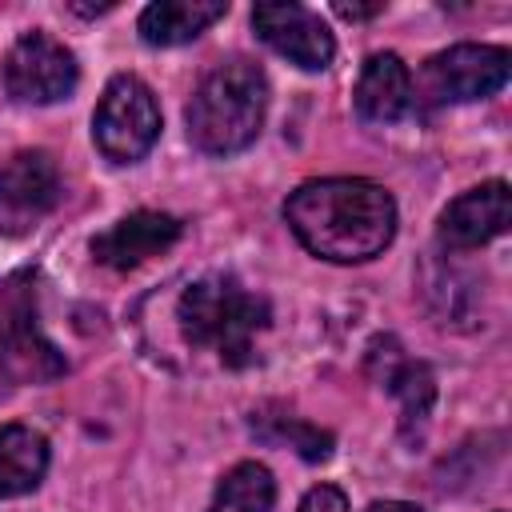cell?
<instances>
[{
	"label": "cell",
	"mask_w": 512,
	"mask_h": 512,
	"mask_svg": "<svg viewBox=\"0 0 512 512\" xmlns=\"http://www.w3.org/2000/svg\"><path fill=\"white\" fill-rule=\"evenodd\" d=\"M176 320L192 348H212L220 364L248 368L256 360V336L272 324V304L232 272H208L180 292Z\"/></svg>",
	"instance_id": "2"
},
{
	"label": "cell",
	"mask_w": 512,
	"mask_h": 512,
	"mask_svg": "<svg viewBox=\"0 0 512 512\" xmlns=\"http://www.w3.org/2000/svg\"><path fill=\"white\" fill-rule=\"evenodd\" d=\"M224 0H156L140 12V40L152 48H176L208 32L216 20H224Z\"/></svg>",
	"instance_id": "14"
},
{
	"label": "cell",
	"mask_w": 512,
	"mask_h": 512,
	"mask_svg": "<svg viewBox=\"0 0 512 512\" xmlns=\"http://www.w3.org/2000/svg\"><path fill=\"white\" fill-rule=\"evenodd\" d=\"M252 432L260 436V440H272V444H288V448H296L308 464H320V460H328L332 456V432H324V428H316V424H308V420H300V416H288V412H280V416H268L264 408L260 412H252Z\"/></svg>",
	"instance_id": "17"
},
{
	"label": "cell",
	"mask_w": 512,
	"mask_h": 512,
	"mask_svg": "<svg viewBox=\"0 0 512 512\" xmlns=\"http://www.w3.org/2000/svg\"><path fill=\"white\" fill-rule=\"evenodd\" d=\"M384 372H380V384L400 400V428L404 436H420L424 424H428V412H432V400H436V376L424 360H408L400 356V344L392 336H384Z\"/></svg>",
	"instance_id": "13"
},
{
	"label": "cell",
	"mask_w": 512,
	"mask_h": 512,
	"mask_svg": "<svg viewBox=\"0 0 512 512\" xmlns=\"http://www.w3.org/2000/svg\"><path fill=\"white\" fill-rule=\"evenodd\" d=\"M272 504H276V480L268 464L240 460L220 476L208 512H272Z\"/></svg>",
	"instance_id": "16"
},
{
	"label": "cell",
	"mask_w": 512,
	"mask_h": 512,
	"mask_svg": "<svg viewBox=\"0 0 512 512\" xmlns=\"http://www.w3.org/2000/svg\"><path fill=\"white\" fill-rule=\"evenodd\" d=\"M92 140L104 152V160H112V164L144 160L152 152V144L160 140L156 92L132 72L112 76L92 112Z\"/></svg>",
	"instance_id": "4"
},
{
	"label": "cell",
	"mask_w": 512,
	"mask_h": 512,
	"mask_svg": "<svg viewBox=\"0 0 512 512\" xmlns=\"http://www.w3.org/2000/svg\"><path fill=\"white\" fill-rule=\"evenodd\" d=\"M80 80L72 48H64L56 36L32 28L24 32L8 56H4V88L20 104H56L68 100Z\"/></svg>",
	"instance_id": "6"
},
{
	"label": "cell",
	"mask_w": 512,
	"mask_h": 512,
	"mask_svg": "<svg viewBox=\"0 0 512 512\" xmlns=\"http://www.w3.org/2000/svg\"><path fill=\"white\" fill-rule=\"evenodd\" d=\"M508 216H512L508 184L504 180H488V184H476V188L460 192L440 212L436 240H440L444 252H472V248L496 240L508 228Z\"/></svg>",
	"instance_id": "10"
},
{
	"label": "cell",
	"mask_w": 512,
	"mask_h": 512,
	"mask_svg": "<svg viewBox=\"0 0 512 512\" xmlns=\"http://www.w3.org/2000/svg\"><path fill=\"white\" fill-rule=\"evenodd\" d=\"M268 116V76L252 60H224L216 64L192 92L184 120L188 140L204 156H236L244 152Z\"/></svg>",
	"instance_id": "3"
},
{
	"label": "cell",
	"mask_w": 512,
	"mask_h": 512,
	"mask_svg": "<svg viewBox=\"0 0 512 512\" xmlns=\"http://www.w3.org/2000/svg\"><path fill=\"white\" fill-rule=\"evenodd\" d=\"M60 168L44 148L12 152L0 164V232L28 236L60 204Z\"/></svg>",
	"instance_id": "8"
},
{
	"label": "cell",
	"mask_w": 512,
	"mask_h": 512,
	"mask_svg": "<svg viewBox=\"0 0 512 512\" xmlns=\"http://www.w3.org/2000/svg\"><path fill=\"white\" fill-rule=\"evenodd\" d=\"M32 272H20L0 284V364L12 380H52L68 364L56 344L36 324V292L28 288Z\"/></svg>",
	"instance_id": "5"
},
{
	"label": "cell",
	"mask_w": 512,
	"mask_h": 512,
	"mask_svg": "<svg viewBox=\"0 0 512 512\" xmlns=\"http://www.w3.org/2000/svg\"><path fill=\"white\" fill-rule=\"evenodd\" d=\"M180 232L184 224L168 212H132L112 228H104L100 236H92V256L112 272H132L144 260L168 252L180 240Z\"/></svg>",
	"instance_id": "11"
},
{
	"label": "cell",
	"mask_w": 512,
	"mask_h": 512,
	"mask_svg": "<svg viewBox=\"0 0 512 512\" xmlns=\"http://www.w3.org/2000/svg\"><path fill=\"white\" fill-rule=\"evenodd\" d=\"M384 4H336V16H344V20H368V16H376Z\"/></svg>",
	"instance_id": "19"
},
{
	"label": "cell",
	"mask_w": 512,
	"mask_h": 512,
	"mask_svg": "<svg viewBox=\"0 0 512 512\" xmlns=\"http://www.w3.org/2000/svg\"><path fill=\"white\" fill-rule=\"evenodd\" d=\"M296 512H352V504H348L344 488H336V484H316V488L304 492V500H300Z\"/></svg>",
	"instance_id": "18"
},
{
	"label": "cell",
	"mask_w": 512,
	"mask_h": 512,
	"mask_svg": "<svg viewBox=\"0 0 512 512\" xmlns=\"http://www.w3.org/2000/svg\"><path fill=\"white\" fill-rule=\"evenodd\" d=\"M356 116L364 124H396L412 108V72L396 52H372L360 64L356 92H352Z\"/></svg>",
	"instance_id": "12"
},
{
	"label": "cell",
	"mask_w": 512,
	"mask_h": 512,
	"mask_svg": "<svg viewBox=\"0 0 512 512\" xmlns=\"http://www.w3.org/2000/svg\"><path fill=\"white\" fill-rule=\"evenodd\" d=\"M284 220L312 256L332 264H364L392 244L396 200L376 180L324 176L304 180L284 200Z\"/></svg>",
	"instance_id": "1"
},
{
	"label": "cell",
	"mask_w": 512,
	"mask_h": 512,
	"mask_svg": "<svg viewBox=\"0 0 512 512\" xmlns=\"http://www.w3.org/2000/svg\"><path fill=\"white\" fill-rule=\"evenodd\" d=\"M512 76V56L500 44H452L424 64V88L436 104H472L496 96Z\"/></svg>",
	"instance_id": "7"
},
{
	"label": "cell",
	"mask_w": 512,
	"mask_h": 512,
	"mask_svg": "<svg viewBox=\"0 0 512 512\" xmlns=\"http://www.w3.org/2000/svg\"><path fill=\"white\" fill-rule=\"evenodd\" d=\"M48 472V440L28 424L0 428V500L28 496Z\"/></svg>",
	"instance_id": "15"
},
{
	"label": "cell",
	"mask_w": 512,
	"mask_h": 512,
	"mask_svg": "<svg viewBox=\"0 0 512 512\" xmlns=\"http://www.w3.org/2000/svg\"><path fill=\"white\" fill-rule=\"evenodd\" d=\"M364 512H424V508H416V504H408V500H376V504H368Z\"/></svg>",
	"instance_id": "20"
},
{
	"label": "cell",
	"mask_w": 512,
	"mask_h": 512,
	"mask_svg": "<svg viewBox=\"0 0 512 512\" xmlns=\"http://www.w3.org/2000/svg\"><path fill=\"white\" fill-rule=\"evenodd\" d=\"M252 32L288 64L304 72H324L336 56V40L320 12L296 4V0H268L252 8Z\"/></svg>",
	"instance_id": "9"
}]
</instances>
